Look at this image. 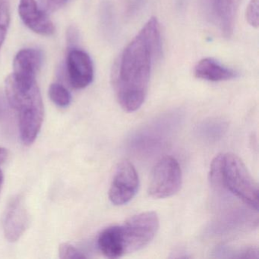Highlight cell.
I'll return each mask as SVG.
<instances>
[{"instance_id": "7c38bea8", "label": "cell", "mask_w": 259, "mask_h": 259, "mask_svg": "<svg viewBox=\"0 0 259 259\" xmlns=\"http://www.w3.org/2000/svg\"><path fill=\"white\" fill-rule=\"evenodd\" d=\"M98 245L101 253L109 258L125 254L121 226H112L103 230L98 236Z\"/></svg>"}, {"instance_id": "52a82bcc", "label": "cell", "mask_w": 259, "mask_h": 259, "mask_svg": "<svg viewBox=\"0 0 259 259\" xmlns=\"http://www.w3.org/2000/svg\"><path fill=\"white\" fill-rule=\"evenodd\" d=\"M66 73L74 89H85L94 79L93 62L90 56L81 50H70L66 60Z\"/></svg>"}, {"instance_id": "5bb4252c", "label": "cell", "mask_w": 259, "mask_h": 259, "mask_svg": "<svg viewBox=\"0 0 259 259\" xmlns=\"http://www.w3.org/2000/svg\"><path fill=\"white\" fill-rule=\"evenodd\" d=\"M48 94L53 103L58 107H68L72 101V96L69 91L59 83L51 84L49 87Z\"/></svg>"}, {"instance_id": "d6986e66", "label": "cell", "mask_w": 259, "mask_h": 259, "mask_svg": "<svg viewBox=\"0 0 259 259\" xmlns=\"http://www.w3.org/2000/svg\"><path fill=\"white\" fill-rule=\"evenodd\" d=\"M78 37V32H77L76 30L73 28H69L67 36L69 45H74V44L76 43Z\"/></svg>"}, {"instance_id": "2e32d148", "label": "cell", "mask_w": 259, "mask_h": 259, "mask_svg": "<svg viewBox=\"0 0 259 259\" xmlns=\"http://www.w3.org/2000/svg\"><path fill=\"white\" fill-rule=\"evenodd\" d=\"M59 256L62 259H81L86 257L84 253L69 243L60 244L59 246Z\"/></svg>"}, {"instance_id": "8992f818", "label": "cell", "mask_w": 259, "mask_h": 259, "mask_svg": "<svg viewBox=\"0 0 259 259\" xmlns=\"http://www.w3.org/2000/svg\"><path fill=\"white\" fill-rule=\"evenodd\" d=\"M139 187V178L136 167L128 160H123L116 166L109 198L115 205H123L134 198Z\"/></svg>"}, {"instance_id": "4fadbf2b", "label": "cell", "mask_w": 259, "mask_h": 259, "mask_svg": "<svg viewBox=\"0 0 259 259\" xmlns=\"http://www.w3.org/2000/svg\"><path fill=\"white\" fill-rule=\"evenodd\" d=\"M194 74L196 78L213 82L227 81L238 76L236 71L223 66L212 58L200 60L195 66Z\"/></svg>"}, {"instance_id": "7a4b0ae2", "label": "cell", "mask_w": 259, "mask_h": 259, "mask_svg": "<svg viewBox=\"0 0 259 259\" xmlns=\"http://www.w3.org/2000/svg\"><path fill=\"white\" fill-rule=\"evenodd\" d=\"M6 96L19 115V128L24 145H31L37 139L44 120V104L37 84L30 88L19 84L13 75L5 83Z\"/></svg>"}, {"instance_id": "ba28073f", "label": "cell", "mask_w": 259, "mask_h": 259, "mask_svg": "<svg viewBox=\"0 0 259 259\" xmlns=\"http://www.w3.org/2000/svg\"><path fill=\"white\" fill-rule=\"evenodd\" d=\"M29 225V214L22 197H14L9 203L4 217V235L15 242L20 239Z\"/></svg>"}, {"instance_id": "44dd1931", "label": "cell", "mask_w": 259, "mask_h": 259, "mask_svg": "<svg viewBox=\"0 0 259 259\" xmlns=\"http://www.w3.org/2000/svg\"><path fill=\"white\" fill-rule=\"evenodd\" d=\"M4 174H3L2 170L0 169V192H1V190H2L3 185H4Z\"/></svg>"}, {"instance_id": "3957f363", "label": "cell", "mask_w": 259, "mask_h": 259, "mask_svg": "<svg viewBox=\"0 0 259 259\" xmlns=\"http://www.w3.org/2000/svg\"><path fill=\"white\" fill-rule=\"evenodd\" d=\"M221 187L254 210H258V187L246 166L236 154H220Z\"/></svg>"}, {"instance_id": "9a60e30c", "label": "cell", "mask_w": 259, "mask_h": 259, "mask_svg": "<svg viewBox=\"0 0 259 259\" xmlns=\"http://www.w3.org/2000/svg\"><path fill=\"white\" fill-rule=\"evenodd\" d=\"M10 24V9L8 0H0V51L8 32Z\"/></svg>"}, {"instance_id": "6da1fadb", "label": "cell", "mask_w": 259, "mask_h": 259, "mask_svg": "<svg viewBox=\"0 0 259 259\" xmlns=\"http://www.w3.org/2000/svg\"><path fill=\"white\" fill-rule=\"evenodd\" d=\"M160 51V24L152 17L122 51L113 71V89L125 111H136L145 102L153 65Z\"/></svg>"}, {"instance_id": "277c9868", "label": "cell", "mask_w": 259, "mask_h": 259, "mask_svg": "<svg viewBox=\"0 0 259 259\" xmlns=\"http://www.w3.org/2000/svg\"><path fill=\"white\" fill-rule=\"evenodd\" d=\"M125 254L147 246L159 229V218L154 211L143 212L132 217L121 226Z\"/></svg>"}, {"instance_id": "ac0fdd59", "label": "cell", "mask_w": 259, "mask_h": 259, "mask_svg": "<svg viewBox=\"0 0 259 259\" xmlns=\"http://www.w3.org/2000/svg\"><path fill=\"white\" fill-rule=\"evenodd\" d=\"M72 0H40V9L45 13H54L67 5Z\"/></svg>"}, {"instance_id": "9c48e42d", "label": "cell", "mask_w": 259, "mask_h": 259, "mask_svg": "<svg viewBox=\"0 0 259 259\" xmlns=\"http://www.w3.org/2000/svg\"><path fill=\"white\" fill-rule=\"evenodd\" d=\"M43 63V54L37 49L22 50L13 61V75L18 82L27 87L36 84V75Z\"/></svg>"}, {"instance_id": "8fae6325", "label": "cell", "mask_w": 259, "mask_h": 259, "mask_svg": "<svg viewBox=\"0 0 259 259\" xmlns=\"http://www.w3.org/2000/svg\"><path fill=\"white\" fill-rule=\"evenodd\" d=\"M242 0H212V11L224 37H230L234 30L236 14Z\"/></svg>"}, {"instance_id": "e0dca14e", "label": "cell", "mask_w": 259, "mask_h": 259, "mask_svg": "<svg viewBox=\"0 0 259 259\" xmlns=\"http://www.w3.org/2000/svg\"><path fill=\"white\" fill-rule=\"evenodd\" d=\"M259 0H251L245 13L247 22L251 26L258 27Z\"/></svg>"}, {"instance_id": "ffe728a7", "label": "cell", "mask_w": 259, "mask_h": 259, "mask_svg": "<svg viewBox=\"0 0 259 259\" xmlns=\"http://www.w3.org/2000/svg\"><path fill=\"white\" fill-rule=\"evenodd\" d=\"M8 157V151L5 148L0 147V165H2Z\"/></svg>"}, {"instance_id": "5b68a950", "label": "cell", "mask_w": 259, "mask_h": 259, "mask_svg": "<svg viewBox=\"0 0 259 259\" xmlns=\"http://www.w3.org/2000/svg\"><path fill=\"white\" fill-rule=\"evenodd\" d=\"M183 175L180 163L174 157L167 156L155 165L150 179L148 192L156 199L175 195L182 186Z\"/></svg>"}, {"instance_id": "30bf717a", "label": "cell", "mask_w": 259, "mask_h": 259, "mask_svg": "<svg viewBox=\"0 0 259 259\" xmlns=\"http://www.w3.org/2000/svg\"><path fill=\"white\" fill-rule=\"evenodd\" d=\"M19 14L23 23L31 31L42 36H51L55 27L47 13L39 8L35 0H20Z\"/></svg>"}]
</instances>
